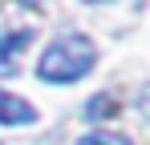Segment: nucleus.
Wrapping results in <instances>:
<instances>
[{
	"instance_id": "obj_4",
	"label": "nucleus",
	"mask_w": 150,
	"mask_h": 145,
	"mask_svg": "<svg viewBox=\"0 0 150 145\" xmlns=\"http://www.w3.org/2000/svg\"><path fill=\"white\" fill-rule=\"evenodd\" d=\"M105 117H118V101L110 93H98L93 101H85V121H105Z\"/></svg>"
},
{
	"instance_id": "obj_5",
	"label": "nucleus",
	"mask_w": 150,
	"mask_h": 145,
	"mask_svg": "<svg viewBox=\"0 0 150 145\" xmlns=\"http://www.w3.org/2000/svg\"><path fill=\"white\" fill-rule=\"evenodd\" d=\"M77 145H130V137H126V133H85V137H81V141Z\"/></svg>"
},
{
	"instance_id": "obj_1",
	"label": "nucleus",
	"mask_w": 150,
	"mask_h": 145,
	"mask_svg": "<svg viewBox=\"0 0 150 145\" xmlns=\"http://www.w3.org/2000/svg\"><path fill=\"white\" fill-rule=\"evenodd\" d=\"M93 61H98L93 45H89L81 32H65V36H57V40L41 52L37 77H41L45 85H69V81H81L85 72L93 69Z\"/></svg>"
},
{
	"instance_id": "obj_3",
	"label": "nucleus",
	"mask_w": 150,
	"mask_h": 145,
	"mask_svg": "<svg viewBox=\"0 0 150 145\" xmlns=\"http://www.w3.org/2000/svg\"><path fill=\"white\" fill-rule=\"evenodd\" d=\"M33 121H37V109L28 101L0 89V125H33Z\"/></svg>"
},
{
	"instance_id": "obj_2",
	"label": "nucleus",
	"mask_w": 150,
	"mask_h": 145,
	"mask_svg": "<svg viewBox=\"0 0 150 145\" xmlns=\"http://www.w3.org/2000/svg\"><path fill=\"white\" fill-rule=\"evenodd\" d=\"M28 40H33V28H12V32L0 36V77H12V72L21 69L16 61H21V48Z\"/></svg>"
}]
</instances>
